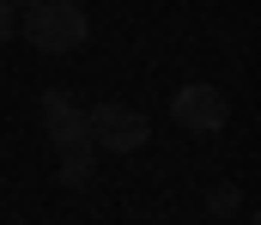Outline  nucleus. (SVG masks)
<instances>
[{
	"instance_id": "nucleus-1",
	"label": "nucleus",
	"mask_w": 261,
	"mask_h": 225,
	"mask_svg": "<svg viewBox=\"0 0 261 225\" xmlns=\"http://www.w3.org/2000/svg\"><path fill=\"white\" fill-rule=\"evenodd\" d=\"M18 37H31V49H43V55H73L91 37V18L79 0H31L18 12Z\"/></svg>"
},
{
	"instance_id": "nucleus-2",
	"label": "nucleus",
	"mask_w": 261,
	"mask_h": 225,
	"mask_svg": "<svg viewBox=\"0 0 261 225\" xmlns=\"http://www.w3.org/2000/svg\"><path fill=\"white\" fill-rule=\"evenodd\" d=\"M152 134V122L134 110V104H97L85 110V140L91 146H110V152H140Z\"/></svg>"
},
{
	"instance_id": "nucleus-3",
	"label": "nucleus",
	"mask_w": 261,
	"mask_h": 225,
	"mask_svg": "<svg viewBox=\"0 0 261 225\" xmlns=\"http://www.w3.org/2000/svg\"><path fill=\"white\" fill-rule=\"evenodd\" d=\"M170 116L182 122V128H195V134H219L225 122H231V97L219 91V85H182L176 97H170Z\"/></svg>"
},
{
	"instance_id": "nucleus-4",
	"label": "nucleus",
	"mask_w": 261,
	"mask_h": 225,
	"mask_svg": "<svg viewBox=\"0 0 261 225\" xmlns=\"http://www.w3.org/2000/svg\"><path fill=\"white\" fill-rule=\"evenodd\" d=\"M43 128H49L55 146H79L85 140V116H79V104L67 91H43Z\"/></svg>"
},
{
	"instance_id": "nucleus-5",
	"label": "nucleus",
	"mask_w": 261,
	"mask_h": 225,
	"mask_svg": "<svg viewBox=\"0 0 261 225\" xmlns=\"http://www.w3.org/2000/svg\"><path fill=\"white\" fill-rule=\"evenodd\" d=\"M61 183L67 189H85V183H91V140L61 146Z\"/></svg>"
},
{
	"instance_id": "nucleus-6",
	"label": "nucleus",
	"mask_w": 261,
	"mask_h": 225,
	"mask_svg": "<svg viewBox=\"0 0 261 225\" xmlns=\"http://www.w3.org/2000/svg\"><path fill=\"white\" fill-rule=\"evenodd\" d=\"M12 37H18V6L0 0V43H12Z\"/></svg>"
},
{
	"instance_id": "nucleus-7",
	"label": "nucleus",
	"mask_w": 261,
	"mask_h": 225,
	"mask_svg": "<svg viewBox=\"0 0 261 225\" xmlns=\"http://www.w3.org/2000/svg\"><path fill=\"white\" fill-rule=\"evenodd\" d=\"M206 207H213V213H231V207H237V195H231V189H213V195H206Z\"/></svg>"
},
{
	"instance_id": "nucleus-8",
	"label": "nucleus",
	"mask_w": 261,
	"mask_h": 225,
	"mask_svg": "<svg viewBox=\"0 0 261 225\" xmlns=\"http://www.w3.org/2000/svg\"><path fill=\"white\" fill-rule=\"evenodd\" d=\"M6 6H18V12H24V6H31V0H6Z\"/></svg>"
}]
</instances>
